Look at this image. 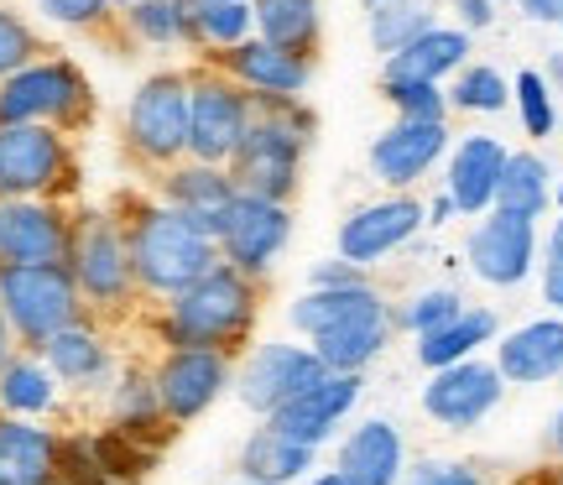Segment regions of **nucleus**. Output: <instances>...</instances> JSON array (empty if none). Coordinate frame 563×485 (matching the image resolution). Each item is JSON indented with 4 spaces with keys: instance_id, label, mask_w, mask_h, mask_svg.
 <instances>
[{
    "instance_id": "f257e3e1",
    "label": "nucleus",
    "mask_w": 563,
    "mask_h": 485,
    "mask_svg": "<svg viewBox=\"0 0 563 485\" xmlns=\"http://www.w3.org/2000/svg\"><path fill=\"white\" fill-rule=\"evenodd\" d=\"M262 277H251L241 266L220 262L203 272L199 283H188L183 293H173L162 313L152 319V334H157L167 350H188V344H199V350H224V355H235L241 340L251 334V323H256V308H262Z\"/></svg>"
},
{
    "instance_id": "f03ea898",
    "label": "nucleus",
    "mask_w": 563,
    "mask_h": 485,
    "mask_svg": "<svg viewBox=\"0 0 563 485\" xmlns=\"http://www.w3.org/2000/svg\"><path fill=\"white\" fill-rule=\"evenodd\" d=\"M125 224V245H131V266H136L141 298H173L188 283H199L209 266L220 262V241H209L203 230L183 220L178 209L162 199H125L115 209Z\"/></svg>"
},
{
    "instance_id": "7ed1b4c3",
    "label": "nucleus",
    "mask_w": 563,
    "mask_h": 485,
    "mask_svg": "<svg viewBox=\"0 0 563 485\" xmlns=\"http://www.w3.org/2000/svg\"><path fill=\"white\" fill-rule=\"evenodd\" d=\"M313 110L302 100H277V95H256V115L245 125L235 157L224 162L241 194H262V199H292L302 183V157L313 142Z\"/></svg>"
},
{
    "instance_id": "20e7f679",
    "label": "nucleus",
    "mask_w": 563,
    "mask_h": 485,
    "mask_svg": "<svg viewBox=\"0 0 563 485\" xmlns=\"http://www.w3.org/2000/svg\"><path fill=\"white\" fill-rule=\"evenodd\" d=\"M68 266H74V283L84 293L89 319L95 313H125L141 298L131 245H125V224L115 209H84V214H74Z\"/></svg>"
},
{
    "instance_id": "39448f33",
    "label": "nucleus",
    "mask_w": 563,
    "mask_h": 485,
    "mask_svg": "<svg viewBox=\"0 0 563 485\" xmlns=\"http://www.w3.org/2000/svg\"><path fill=\"white\" fill-rule=\"evenodd\" d=\"M0 308H5V319L16 329V344H26V350H42L58 329L89 319L68 262H42V266L0 262Z\"/></svg>"
},
{
    "instance_id": "423d86ee",
    "label": "nucleus",
    "mask_w": 563,
    "mask_h": 485,
    "mask_svg": "<svg viewBox=\"0 0 563 485\" xmlns=\"http://www.w3.org/2000/svg\"><path fill=\"white\" fill-rule=\"evenodd\" d=\"M0 121H37L79 136L95 121V89L74 58H32L0 79Z\"/></svg>"
},
{
    "instance_id": "0eeeda50",
    "label": "nucleus",
    "mask_w": 563,
    "mask_h": 485,
    "mask_svg": "<svg viewBox=\"0 0 563 485\" xmlns=\"http://www.w3.org/2000/svg\"><path fill=\"white\" fill-rule=\"evenodd\" d=\"M79 188V157L58 125L0 121V199H68Z\"/></svg>"
},
{
    "instance_id": "6e6552de",
    "label": "nucleus",
    "mask_w": 563,
    "mask_h": 485,
    "mask_svg": "<svg viewBox=\"0 0 563 485\" xmlns=\"http://www.w3.org/2000/svg\"><path fill=\"white\" fill-rule=\"evenodd\" d=\"M125 146L152 173L188 157V68H157L136 84L125 104Z\"/></svg>"
},
{
    "instance_id": "1a4fd4ad",
    "label": "nucleus",
    "mask_w": 563,
    "mask_h": 485,
    "mask_svg": "<svg viewBox=\"0 0 563 485\" xmlns=\"http://www.w3.org/2000/svg\"><path fill=\"white\" fill-rule=\"evenodd\" d=\"M251 115H256V95L245 84H235L209 58L199 68H188V157L194 162L224 167L235 157Z\"/></svg>"
},
{
    "instance_id": "9d476101",
    "label": "nucleus",
    "mask_w": 563,
    "mask_h": 485,
    "mask_svg": "<svg viewBox=\"0 0 563 485\" xmlns=\"http://www.w3.org/2000/svg\"><path fill=\"white\" fill-rule=\"evenodd\" d=\"M470 272L490 287H517L538 266V220L517 209H485L481 224L464 241Z\"/></svg>"
},
{
    "instance_id": "9b49d317",
    "label": "nucleus",
    "mask_w": 563,
    "mask_h": 485,
    "mask_svg": "<svg viewBox=\"0 0 563 485\" xmlns=\"http://www.w3.org/2000/svg\"><path fill=\"white\" fill-rule=\"evenodd\" d=\"M152 376H157V397L167 423H194L224 397V386L235 382V365H230L224 350L188 344V350H162Z\"/></svg>"
},
{
    "instance_id": "f8f14e48",
    "label": "nucleus",
    "mask_w": 563,
    "mask_h": 485,
    "mask_svg": "<svg viewBox=\"0 0 563 485\" xmlns=\"http://www.w3.org/2000/svg\"><path fill=\"white\" fill-rule=\"evenodd\" d=\"M323 376H329V365L313 355V344H256L235 371V397L266 418V412H277L282 403H292L298 392H308Z\"/></svg>"
},
{
    "instance_id": "ddd939ff",
    "label": "nucleus",
    "mask_w": 563,
    "mask_h": 485,
    "mask_svg": "<svg viewBox=\"0 0 563 485\" xmlns=\"http://www.w3.org/2000/svg\"><path fill=\"white\" fill-rule=\"evenodd\" d=\"M506 397V376L496 371V361H454V365H439L433 376H428V386H422V412L433 418V423L454 428V433H464V428L485 423L496 407H501Z\"/></svg>"
},
{
    "instance_id": "4468645a",
    "label": "nucleus",
    "mask_w": 563,
    "mask_h": 485,
    "mask_svg": "<svg viewBox=\"0 0 563 485\" xmlns=\"http://www.w3.org/2000/svg\"><path fill=\"white\" fill-rule=\"evenodd\" d=\"M292 241V209L282 199H262V194H235L230 214L220 224V256L230 266H241L251 277H262Z\"/></svg>"
},
{
    "instance_id": "2eb2a0df",
    "label": "nucleus",
    "mask_w": 563,
    "mask_h": 485,
    "mask_svg": "<svg viewBox=\"0 0 563 485\" xmlns=\"http://www.w3.org/2000/svg\"><path fill=\"white\" fill-rule=\"evenodd\" d=\"M68 245H74V214L63 209V199H0V262H68Z\"/></svg>"
},
{
    "instance_id": "dca6fc26",
    "label": "nucleus",
    "mask_w": 563,
    "mask_h": 485,
    "mask_svg": "<svg viewBox=\"0 0 563 485\" xmlns=\"http://www.w3.org/2000/svg\"><path fill=\"white\" fill-rule=\"evenodd\" d=\"M235 194H241V188L230 178V167H220V162L183 157L157 178V199L167 203V209H178L183 220L194 224V230H203L209 241H220V224H224V214H230Z\"/></svg>"
},
{
    "instance_id": "f3484780",
    "label": "nucleus",
    "mask_w": 563,
    "mask_h": 485,
    "mask_svg": "<svg viewBox=\"0 0 563 485\" xmlns=\"http://www.w3.org/2000/svg\"><path fill=\"white\" fill-rule=\"evenodd\" d=\"M428 224V209L418 199H382V203H361L350 220L340 224V256L355 266H376L386 262L391 251H402L412 235Z\"/></svg>"
},
{
    "instance_id": "a211bd4d",
    "label": "nucleus",
    "mask_w": 563,
    "mask_h": 485,
    "mask_svg": "<svg viewBox=\"0 0 563 485\" xmlns=\"http://www.w3.org/2000/svg\"><path fill=\"white\" fill-rule=\"evenodd\" d=\"M203 58L224 68L235 84H245L251 95H277V100H302V89L313 79V58L287 53V47L266 37H245L235 47H224V53H203Z\"/></svg>"
},
{
    "instance_id": "6ab92c4d",
    "label": "nucleus",
    "mask_w": 563,
    "mask_h": 485,
    "mask_svg": "<svg viewBox=\"0 0 563 485\" xmlns=\"http://www.w3.org/2000/svg\"><path fill=\"white\" fill-rule=\"evenodd\" d=\"M355 397H361V371H329L323 382L298 392L292 403H282L277 412H266L262 423H272L277 433H287V439H298V444H308V449H319L323 439L334 433V423L355 407Z\"/></svg>"
},
{
    "instance_id": "aec40b11",
    "label": "nucleus",
    "mask_w": 563,
    "mask_h": 485,
    "mask_svg": "<svg viewBox=\"0 0 563 485\" xmlns=\"http://www.w3.org/2000/svg\"><path fill=\"white\" fill-rule=\"evenodd\" d=\"M443 152H449V121H402V115H397V125L371 142V173H376L386 188L407 194L418 178L433 173V162H439Z\"/></svg>"
},
{
    "instance_id": "412c9836",
    "label": "nucleus",
    "mask_w": 563,
    "mask_h": 485,
    "mask_svg": "<svg viewBox=\"0 0 563 485\" xmlns=\"http://www.w3.org/2000/svg\"><path fill=\"white\" fill-rule=\"evenodd\" d=\"M37 355L47 361V371H53L63 386L95 392V386L115 382V355H110L104 334L95 329V319H79V323H68V329H58V334L42 344Z\"/></svg>"
},
{
    "instance_id": "4be33fe9",
    "label": "nucleus",
    "mask_w": 563,
    "mask_h": 485,
    "mask_svg": "<svg viewBox=\"0 0 563 485\" xmlns=\"http://www.w3.org/2000/svg\"><path fill=\"white\" fill-rule=\"evenodd\" d=\"M496 371L511 386H543L563 371V319H532L496 344Z\"/></svg>"
},
{
    "instance_id": "5701e85b",
    "label": "nucleus",
    "mask_w": 563,
    "mask_h": 485,
    "mask_svg": "<svg viewBox=\"0 0 563 485\" xmlns=\"http://www.w3.org/2000/svg\"><path fill=\"white\" fill-rule=\"evenodd\" d=\"M58 433L0 412V485H47L58 475Z\"/></svg>"
},
{
    "instance_id": "b1692460",
    "label": "nucleus",
    "mask_w": 563,
    "mask_h": 485,
    "mask_svg": "<svg viewBox=\"0 0 563 485\" xmlns=\"http://www.w3.org/2000/svg\"><path fill=\"white\" fill-rule=\"evenodd\" d=\"M506 167V146L496 136H464L449 157V178H443V194L460 203V214H485L496 203V183H501Z\"/></svg>"
},
{
    "instance_id": "393cba45",
    "label": "nucleus",
    "mask_w": 563,
    "mask_h": 485,
    "mask_svg": "<svg viewBox=\"0 0 563 485\" xmlns=\"http://www.w3.org/2000/svg\"><path fill=\"white\" fill-rule=\"evenodd\" d=\"M464 63H470V32H460V26H428V32H422V37H412L407 47L386 53L382 84H391V79L443 84L449 74H460Z\"/></svg>"
},
{
    "instance_id": "a878e982",
    "label": "nucleus",
    "mask_w": 563,
    "mask_h": 485,
    "mask_svg": "<svg viewBox=\"0 0 563 485\" xmlns=\"http://www.w3.org/2000/svg\"><path fill=\"white\" fill-rule=\"evenodd\" d=\"M334 470L350 485H402V433L386 418H371L340 444V465Z\"/></svg>"
},
{
    "instance_id": "bb28decb",
    "label": "nucleus",
    "mask_w": 563,
    "mask_h": 485,
    "mask_svg": "<svg viewBox=\"0 0 563 485\" xmlns=\"http://www.w3.org/2000/svg\"><path fill=\"white\" fill-rule=\"evenodd\" d=\"M386 340H391V308H371L361 319L319 329L308 344H313V355H319L329 371H365V365L386 350Z\"/></svg>"
},
{
    "instance_id": "cd10ccee",
    "label": "nucleus",
    "mask_w": 563,
    "mask_h": 485,
    "mask_svg": "<svg viewBox=\"0 0 563 485\" xmlns=\"http://www.w3.org/2000/svg\"><path fill=\"white\" fill-rule=\"evenodd\" d=\"M110 428H121L131 439H157V433H173L178 423H167V412H162V397H157V376L146 371V365H125L115 371V382H110Z\"/></svg>"
},
{
    "instance_id": "c85d7f7f",
    "label": "nucleus",
    "mask_w": 563,
    "mask_h": 485,
    "mask_svg": "<svg viewBox=\"0 0 563 485\" xmlns=\"http://www.w3.org/2000/svg\"><path fill=\"white\" fill-rule=\"evenodd\" d=\"M371 308H386V298H382V287H371L361 277V283H344V287H308L298 304L287 308V319H292L298 334L313 340L319 329H334V323H344V319H361Z\"/></svg>"
},
{
    "instance_id": "c756f323",
    "label": "nucleus",
    "mask_w": 563,
    "mask_h": 485,
    "mask_svg": "<svg viewBox=\"0 0 563 485\" xmlns=\"http://www.w3.org/2000/svg\"><path fill=\"white\" fill-rule=\"evenodd\" d=\"M58 407V376L47 371L37 350H16L0 365V412L11 418H42Z\"/></svg>"
},
{
    "instance_id": "7c9ffc66",
    "label": "nucleus",
    "mask_w": 563,
    "mask_h": 485,
    "mask_svg": "<svg viewBox=\"0 0 563 485\" xmlns=\"http://www.w3.org/2000/svg\"><path fill=\"white\" fill-rule=\"evenodd\" d=\"M496 329H501V319H496L490 308H460L449 323H439V329L418 334V361L428 365V371L454 365V361H470L481 344L496 340Z\"/></svg>"
},
{
    "instance_id": "2f4dec72",
    "label": "nucleus",
    "mask_w": 563,
    "mask_h": 485,
    "mask_svg": "<svg viewBox=\"0 0 563 485\" xmlns=\"http://www.w3.org/2000/svg\"><path fill=\"white\" fill-rule=\"evenodd\" d=\"M251 11H256V37L277 42L287 53H302V58L319 53V0H251Z\"/></svg>"
},
{
    "instance_id": "473e14b6",
    "label": "nucleus",
    "mask_w": 563,
    "mask_h": 485,
    "mask_svg": "<svg viewBox=\"0 0 563 485\" xmlns=\"http://www.w3.org/2000/svg\"><path fill=\"white\" fill-rule=\"evenodd\" d=\"M313 454H319V449H308V444H298V439L277 433L272 423H262L241 444V475L287 485V481H298V475H308V470H313Z\"/></svg>"
},
{
    "instance_id": "72a5a7b5",
    "label": "nucleus",
    "mask_w": 563,
    "mask_h": 485,
    "mask_svg": "<svg viewBox=\"0 0 563 485\" xmlns=\"http://www.w3.org/2000/svg\"><path fill=\"white\" fill-rule=\"evenodd\" d=\"M553 203V173L538 152H506L501 183H496V203L490 209H517V214H543Z\"/></svg>"
},
{
    "instance_id": "f704fd0d",
    "label": "nucleus",
    "mask_w": 563,
    "mask_h": 485,
    "mask_svg": "<svg viewBox=\"0 0 563 485\" xmlns=\"http://www.w3.org/2000/svg\"><path fill=\"white\" fill-rule=\"evenodd\" d=\"M131 42L146 47H194V0H136L121 11Z\"/></svg>"
},
{
    "instance_id": "c9c22d12",
    "label": "nucleus",
    "mask_w": 563,
    "mask_h": 485,
    "mask_svg": "<svg viewBox=\"0 0 563 485\" xmlns=\"http://www.w3.org/2000/svg\"><path fill=\"white\" fill-rule=\"evenodd\" d=\"M245 37H256L251 0H194V47L199 53H224Z\"/></svg>"
},
{
    "instance_id": "e433bc0d",
    "label": "nucleus",
    "mask_w": 563,
    "mask_h": 485,
    "mask_svg": "<svg viewBox=\"0 0 563 485\" xmlns=\"http://www.w3.org/2000/svg\"><path fill=\"white\" fill-rule=\"evenodd\" d=\"M365 11H371V42H376L382 58L397 53V47H407L412 37H422L428 26H439L428 0H376V5H365Z\"/></svg>"
},
{
    "instance_id": "4c0bfd02",
    "label": "nucleus",
    "mask_w": 563,
    "mask_h": 485,
    "mask_svg": "<svg viewBox=\"0 0 563 485\" xmlns=\"http://www.w3.org/2000/svg\"><path fill=\"white\" fill-rule=\"evenodd\" d=\"M511 104V84L485 68V63H464L454 84H449V110H470V115H496Z\"/></svg>"
},
{
    "instance_id": "58836bf2",
    "label": "nucleus",
    "mask_w": 563,
    "mask_h": 485,
    "mask_svg": "<svg viewBox=\"0 0 563 485\" xmlns=\"http://www.w3.org/2000/svg\"><path fill=\"white\" fill-rule=\"evenodd\" d=\"M382 95L402 121H449V89H443V84L391 79V84H382Z\"/></svg>"
},
{
    "instance_id": "ea45409f",
    "label": "nucleus",
    "mask_w": 563,
    "mask_h": 485,
    "mask_svg": "<svg viewBox=\"0 0 563 485\" xmlns=\"http://www.w3.org/2000/svg\"><path fill=\"white\" fill-rule=\"evenodd\" d=\"M460 308H464V298L454 287H428V293H418L412 304L391 308V329H402V334H428V329H439V323L454 319Z\"/></svg>"
},
{
    "instance_id": "a19ab883",
    "label": "nucleus",
    "mask_w": 563,
    "mask_h": 485,
    "mask_svg": "<svg viewBox=\"0 0 563 485\" xmlns=\"http://www.w3.org/2000/svg\"><path fill=\"white\" fill-rule=\"evenodd\" d=\"M511 100H517V115H522V131L527 136H553V125H559V110H553V89L538 68H522L517 84H511Z\"/></svg>"
},
{
    "instance_id": "79ce46f5",
    "label": "nucleus",
    "mask_w": 563,
    "mask_h": 485,
    "mask_svg": "<svg viewBox=\"0 0 563 485\" xmlns=\"http://www.w3.org/2000/svg\"><path fill=\"white\" fill-rule=\"evenodd\" d=\"M47 47H42L37 26L21 16V11H11V5H0V79L5 74H16V68H26L32 58H42Z\"/></svg>"
},
{
    "instance_id": "37998d69",
    "label": "nucleus",
    "mask_w": 563,
    "mask_h": 485,
    "mask_svg": "<svg viewBox=\"0 0 563 485\" xmlns=\"http://www.w3.org/2000/svg\"><path fill=\"white\" fill-rule=\"evenodd\" d=\"M37 11L68 32H100L110 21V0H37Z\"/></svg>"
},
{
    "instance_id": "c03bdc74",
    "label": "nucleus",
    "mask_w": 563,
    "mask_h": 485,
    "mask_svg": "<svg viewBox=\"0 0 563 485\" xmlns=\"http://www.w3.org/2000/svg\"><path fill=\"white\" fill-rule=\"evenodd\" d=\"M402 485H481L470 465H449V460H422L402 475Z\"/></svg>"
},
{
    "instance_id": "a18cd8bd",
    "label": "nucleus",
    "mask_w": 563,
    "mask_h": 485,
    "mask_svg": "<svg viewBox=\"0 0 563 485\" xmlns=\"http://www.w3.org/2000/svg\"><path fill=\"white\" fill-rule=\"evenodd\" d=\"M361 277H365V266L344 262V256H329V262H319L313 272H308V283L313 287H344V283H361Z\"/></svg>"
},
{
    "instance_id": "49530a36",
    "label": "nucleus",
    "mask_w": 563,
    "mask_h": 485,
    "mask_svg": "<svg viewBox=\"0 0 563 485\" xmlns=\"http://www.w3.org/2000/svg\"><path fill=\"white\" fill-rule=\"evenodd\" d=\"M454 5H460L464 26H490L496 21V0H454Z\"/></svg>"
},
{
    "instance_id": "de8ad7c7",
    "label": "nucleus",
    "mask_w": 563,
    "mask_h": 485,
    "mask_svg": "<svg viewBox=\"0 0 563 485\" xmlns=\"http://www.w3.org/2000/svg\"><path fill=\"white\" fill-rule=\"evenodd\" d=\"M527 21H559L563 16V0H517Z\"/></svg>"
},
{
    "instance_id": "09e8293b",
    "label": "nucleus",
    "mask_w": 563,
    "mask_h": 485,
    "mask_svg": "<svg viewBox=\"0 0 563 485\" xmlns=\"http://www.w3.org/2000/svg\"><path fill=\"white\" fill-rule=\"evenodd\" d=\"M543 298L563 313V266H543Z\"/></svg>"
},
{
    "instance_id": "8fccbe9b",
    "label": "nucleus",
    "mask_w": 563,
    "mask_h": 485,
    "mask_svg": "<svg viewBox=\"0 0 563 485\" xmlns=\"http://www.w3.org/2000/svg\"><path fill=\"white\" fill-rule=\"evenodd\" d=\"M454 214H460V203L449 199V194H439V199L428 203V224H449Z\"/></svg>"
},
{
    "instance_id": "3c124183",
    "label": "nucleus",
    "mask_w": 563,
    "mask_h": 485,
    "mask_svg": "<svg viewBox=\"0 0 563 485\" xmlns=\"http://www.w3.org/2000/svg\"><path fill=\"white\" fill-rule=\"evenodd\" d=\"M21 344H16V329H11V319H5V308H0V365L16 355Z\"/></svg>"
},
{
    "instance_id": "603ef678",
    "label": "nucleus",
    "mask_w": 563,
    "mask_h": 485,
    "mask_svg": "<svg viewBox=\"0 0 563 485\" xmlns=\"http://www.w3.org/2000/svg\"><path fill=\"white\" fill-rule=\"evenodd\" d=\"M543 266H563V220L553 224V235H548V262Z\"/></svg>"
},
{
    "instance_id": "864d4df0",
    "label": "nucleus",
    "mask_w": 563,
    "mask_h": 485,
    "mask_svg": "<svg viewBox=\"0 0 563 485\" xmlns=\"http://www.w3.org/2000/svg\"><path fill=\"white\" fill-rule=\"evenodd\" d=\"M543 79H548V89H553V95H559V89H563V53H553V58H548Z\"/></svg>"
},
{
    "instance_id": "5fc2aeb1",
    "label": "nucleus",
    "mask_w": 563,
    "mask_h": 485,
    "mask_svg": "<svg viewBox=\"0 0 563 485\" xmlns=\"http://www.w3.org/2000/svg\"><path fill=\"white\" fill-rule=\"evenodd\" d=\"M548 439H553V449H559V454H563V407H559V412H553V428H548Z\"/></svg>"
},
{
    "instance_id": "6e6d98bb",
    "label": "nucleus",
    "mask_w": 563,
    "mask_h": 485,
    "mask_svg": "<svg viewBox=\"0 0 563 485\" xmlns=\"http://www.w3.org/2000/svg\"><path fill=\"white\" fill-rule=\"evenodd\" d=\"M308 485H350V481H344L340 470H329V475H319V481H308Z\"/></svg>"
},
{
    "instance_id": "4d7b16f0",
    "label": "nucleus",
    "mask_w": 563,
    "mask_h": 485,
    "mask_svg": "<svg viewBox=\"0 0 563 485\" xmlns=\"http://www.w3.org/2000/svg\"><path fill=\"white\" fill-rule=\"evenodd\" d=\"M230 485H277V481H256V475H235Z\"/></svg>"
},
{
    "instance_id": "13d9d810",
    "label": "nucleus",
    "mask_w": 563,
    "mask_h": 485,
    "mask_svg": "<svg viewBox=\"0 0 563 485\" xmlns=\"http://www.w3.org/2000/svg\"><path fill=\"white\" fill-rule=\"evenodd\" d=\"M110 5H115V11H125V5H136V0H110Z\"/></svg>"
},
{
    "instance_id": "bf43d9fd",
    "label": "nucleus",
    "mask_w": 563,
    "mask_h": 485,
    "mask_svg": "<svg viewBox=\"0 0 563 485\" xmlns=\"http://www.w3.org/2000/svg\"><path fill=\"white\" fill-rule=\"evenodd\" d=\"M553 199H559V209H563V178H559V188H553Z\"/></svg>"
},
{
    "instance_id": "052dcab7",
    "label": "nucleus",
    "mask_w": 563,
    "mask_h": 485,
    "mask_svg": "<svg viewBox=\"0 0 563 485\" xmlns=\"http://www.w3.org/2000/svg\"><path fill=\"white\" fill-rule=\"evenodd\" d=\"M365 5H376V0H365Z\"/></svg>"
},
{
    "instance_id": "680f3d73",
    "label": "nucleus",
    "mask_w": 563,
    "mask_h": 485,
    "mask_svg": "<svg viewBox=\"0 0 563 485\" xmlns=\"http://www.w3.org/2000/svg\"><path fill=\"white\" fill-rule=\"evenodd\" d=\"M559 382H563V371H559Z\"/></svg>"
},
{
    "instance_id": "e2e57ef3",
    "label": "nucleus",
    "mask_w": 563,
    "mask_h": 485,
    "mask_svg": "<svg viewBox=\"0 0 563 485\" xmlns=\"http://www.w3.org/2000/svg\"><path fill=\"white\" fill-rule=\"evenodd\" d=\"M47 485H58V481H47Z\"/></svg>"
},
{
    "instance_id": "0e129e2a",
    "label": "nucleus",
    "mask_w": 563,
    "mask_h": 485,
    "mask_svg": "<svg viewBox=\"0 0 563 485\" xmlns=\"http://www.w3.org/2000/svg\"><path fill=\"white\" fill-rule=\"evenodd\" d=\"M559 26H563V16H559Z\"/></svg>"
}]
</instances>
